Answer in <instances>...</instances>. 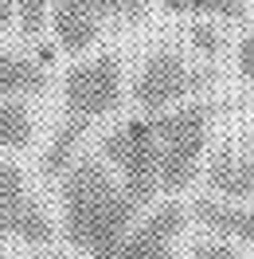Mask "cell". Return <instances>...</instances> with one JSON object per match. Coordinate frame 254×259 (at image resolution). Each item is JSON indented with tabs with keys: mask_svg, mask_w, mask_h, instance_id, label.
I'll return each instance as SVG.
<instances>
[{
	"mask_svg": "<svg viewBox=\"0 0 254 259\" xmlns=\"http://www.w3.org/2000/svg\"><path fill=\"white\" fill-rule=\"evenodd\" d=\"M59 204H63L67 243L86 259H110L117 243L137 224L141 208L121 189L102 157H75L71 169L59 177Z\"/></svg>",
	"mask_w": 254,
	"mask_h": 259,
	"instance_id": "obj_1",
	"label": "cell"
},
{
	"mask_svg": "<svg viewBox=\"0 0 254 259\" xmlns=\"http://www.w3.org/2000/svg\"><path fill=\"white\" fill-rule=\"evenodd\" d=\"M117 102H121V59L113 51H98V55L79 59L63 75V122L55 130L51 146L43 149L39 173L47 181L63 177L75 161V149L86 138V130L110 110H117Z\"/></svg>",
	"mask_w": 254,
	"mask_h": 259,
	"instance_id": "obj_2",
	"label": "cell"
},
{
	"mask_svg": "<svg viewBox=\"0 0 254 259\" xmlns=\"http://www.w3.org/2000/svg\"><path fill=\"white\" fill-rule=\"evenodd\" d=\"M157 130V185L160 193L188 189L200 173L207 149V106H180L168 114H153Z\"/></svg>",
	"mask_w": 254,
	"mask_h": 259,
	"instance_id": "obj_3",
	"label": "cell"
},
{
	"mask_svg": "<svg viewBox=\"0 0 254 259\" xmlns=\"http://www.w3.org/2000/svg\"><path fill=\"white\" fill-rule=\"evenodd\" d=\"M102 157L121 173V189L137 208H149L160 196L157 185V130H153V114L129 118L125 126L102 138Z\"/></svg>",
	"mask_w": 254,
	"mask_h": 259,
	"instance_id": "obj_4",
	"label": "cell"
},
{
	"mask_svg": "<svg viewBox=\"0 0 254 259\" xmlns=\"http://www.w3.org/2000/svg\"><path fill=\"white\" fill-rule=\"evenodd\" d=\"M204 82H207L204 71L188 67L176 51L160 48L141 63L137 79H133V106L141 114H160V110H168L172 102L188 98L192 91H200Z\"/></svg>",
	"mask_w": 254,
	"mask_h": 259,
	"instance_id": "obj_5",
	"label": "cell"
},
{
	"mask_svg": "<svg viewBox=\"0 0 254 259\" xmlns=\"http://www.w3.org/2000/svg\"><path fill=\"white\" fill-rule=\"evenodd\" d=\"M0 236L32 243V247H43V243L55 240V220L28 193L24 169L4 161V157H0Z\"/></svg>",
	"mask_w": 254,
	"mask_h": 259,
	"instance_id": "obj_6",
	"label": "cell"
},
{
	"mask_svg": "<svg viewBox=\"0 0 254 259\" xmlns=\"http://www.w3.org/2000/svg\"><path fill=\"white\" fill-rule=\"evenodd\" d=\"M188 224V212L176 200H164L145 216L141 224L129 228V236L117 243L110 259H180L176 255V240Z\"/></svg>",
	"mask_w": 254,
	"mask_h": 259,
	"instance_id": "obj_7",
	"label": "cell"
},
{
	"mask_svg": "<svg viewBox=\"0 0 254 259\" xmlns=\"http://www.w3.org/2000/svg\"><path fill=\"white\" fill-rule=\"evenodd\" d=\"M207 185L211 193L231 200V204H242L254 196V138L246 142V149H235L231 142H223L211 161H207Z\"/></svg>",
	"mask_w": 254,
	"mask_h": 259,
	"instance_id": "obj_8",
	"label": "cell"
},
{
	"mask_svg": "<svg viewBox=\"0 0 254 259\" xmlns=\"http://www.w3.org/2000/svg\"><path fill=\"white\" fill-rule=\"evenodd\" d=\"M192 216L227 243H250L254 247V208L250 204H231V200H196L192 204Z\"/></svg>",
	"mask_w": 254,
	"mask_h": 259,
	"instance_id": "obj_9",
	"label": "cell"
},
{
	"mask_svg": "<svg viewBox=\"0 0 254 259\" xmlns=\"http://www.w3.org/2000/svg\"><path fill=\"white\" fill-rule=\"evenodd\" d=\"M47 24L55 39H59V48L63 51H86L98 44V32H102V24L94 16H86L79 8H71V4H59V0H51V12H47Z\"/></svg>",
	"mask_w": 254,
	"mask_h": 259,
	"instance_id": "obj_10",
	"label": "cell"
},
{
	"mask_svg": "<svg viewBox=\"0 0 254 259\" xmlns=\"http://www.w3.org/2000/svg\"><path fill=\"white\" fill-rule=\"evenodd\" d=\"M43 82H47V71L35 59H24V55L0 48V98L35 95V91H43Z\"/></svg>",
	"mask_w": 254,
	"mask_h": 259,
	"instance_id": "obj_11",
	"label": "cell"
},
{
	"mask_svg": "<svg viewBox=\"0 0 254 259\" xmlns=\"http://www.w3.org/2000/svg\"><path fill=\"white\" fill-rule=\"evenodd\" d=\"M35 142V118L20 98H0V149H28Z\"/></svg>",
	"mask_w": 254,
	"mask_h": 259,
	"instance_id": "obj_12",
	"label": "cell"
},
{
	"mask_svg": "<svg viewBox=\"0 0 254 259\" xmlns=\"http://www.w3.org/2000/svg\"><path fill=\"white\" fill-rule=\"evenodd\" d=\"M59 4H71L86 16H94L98 24L106 16L113 20H141L145 16V0H59Z\"/></svg>",
	"mask_w": 254,
	"mask_h": 259,
	"instance_id": "obj_13",
	"label": "cell"
},
{
	"mask_svg": "<svg viewBox=\"0 0 254 259\" xmlns=\"http://www.w3.org/2000/svg\"><path fill=\"white\" fill-rule=\"evenodd\" d=\"M168 12H204V16H242L246 0H160Z\"/></svg>",
	"mask_w": 254,
	"mask_h": 259,
	"instance_id": "obj_14",
	"label": "cell"
},
{
	"mask_svg": "<svg viewBox=\"0 0 254 259\" xmlns=\"http://www.w3.org/2000/svg\"><path fill=\"white\" fill-rule=\"evenodd\" d=\"M47 12H51V0H16V20H20V32L35 39V35L47 28Z\"/></svg>",
	"mask_w": 254,
	"mask_h": 259,
	"instance_id": "obj_15",
	"label": "cell"
},
{
	"mask_svg": "<svg viewBox=\"0 0 254 259\" xmlns=\"http://www.w3.org/2000/svg\"><path fill=\"white\" fill-rule=\"evenodd\" d=\"M188 259H242V255H238L235 243L219 240V236H207V240H196V243H192Z\"/></svg>",
	"mask_w": 254,
	"mask_h": 259,
	"instance_id": "obj_16",
	"label": "cell"
},
{
	"mask_svg": "<svg viewBox=\"0 0 254 259\" xmlns=\"http://www.w3.org/2000/svg\"><path fill=\"white\" fill-rule=\"evenodd\" d=\"M192 44L204 51V55H219V48H223V32L215 28V24L200 20V24H192Z\"/></svg>",
	"mask_w": 254,
	"mask_h": 259,
	"instance_id": "obj_17",
	"label": "cell"
},
{
	"mask_svg": "<svg viewBox=\"0 0 254 259\" xmlns=\"http://www.w3.org/2000/svg\"><path fill=\"white\" fill-rule=\"evenodd\" d=\"M238 71L254 82V20L246 28V35H242V44H238Z\"/></svg>",
	"mask_w": 254,
	"mask_h": 259,
	"instance_id": "obj_18",
	"label": "cell"
},
{
	"mask_svg": "<svg viewBox=\"0 0 254 259\" xmlns=\"http://www.w3.org/2000/svg\"><path fill=\"white\" fill-rule=\"evenodd\" d=\"M16 24V0H0V32H8Z\"/></svg>",
	"mask_w": 254,
	"mask_h": 259,
	"instance_id": "obj_19",
	"label": "cell"
},
{
	"mask_svg": "<svg viewBox=\"0 0 254 259\" xmlns=\"http://www.w3.org/2000/svg\"><path fill=\"white\" fill-rule=\"evenodd\" d=\"M35 259H59V255H35Z\"/></svg>",
	"mask_w": 254,
	"mask_h": 259,
	"instance_id": "obj_20",
	"label": "cell"
}]
</instances>
